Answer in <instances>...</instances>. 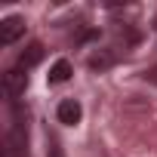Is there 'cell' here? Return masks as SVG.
I'll return each instance as SVG.
<instances>
[{
  "label": "cell",
  "mask_w": 157,
  "mask_h": 157,
  "mask_svg": "<svg viewBox=\"0 0 157 157\" xmlns=\"http://www.w3.org/2000/svg\"><path fill=\"white\" fill-rule=\"evenodd\" d=\"M25 86H28V74H25V68H10L6 74H3V93L10 96V99H16V96H22L25 93Z\"/></svg>",
  "instance_id": "cell-1"
},
{
  "label": "cell",
  "mask_w": 157,
  "mask_h": 157,
  "mask_svg": "<svg viewBox=\"0 0 157 157\" xmlns=\"http://www.w3.org/2000/svg\"><path fill=\"white\" fill-rule=\"evenodd\" d=\"M22 34H25V19L22 16H10V19L0 22V43H3V46L16 43Z\"/></svg>",
  "instance_id": "cell-2"
},
{
  "label": "cell",
  "mask_w": 157,
  "mask_h": 157,
  "mask_svg": "<svg viewBox=\"0 0 157 157\" xmlns=\"http://www.w3.org/2000/svg\"><path fill=\"white\" fill-rule=\"evenodd\" d=\"M56 117H59V123H65V126H74V123H80V117H83V108H80V102H77V99H65V102H59V108H56Z\"/></svg>",
  "instance_id": "cell-3"
},
{
  "label": "cell",
  "mask_w": 157,
  "mask_h": 157,
  "mask_svg": "<svg viewBox=\"0 0 157 157\" xmlns=\"http://www.w3.org/2000/svg\"><path fill=\"white\" fill-rule=\"evenodd\" d=\"M71 74H74L71 62H68V59H59V62H56V65L49 68V83H65Z\"/></svg>",
  "instance_id": "cell-4"
},
{
  "label": "cell",
  "mask_w": 157,
  "mask_h": 157,
  "mask_svg": "<svg viewBox=\"0 0 157 157\" xmlns=\"http://www.w3.org/2000/svg\"><path fill=\"white\" fill-rule=\"evenodd\" d=\"M40 59H43V46H40V43H31V46L19 56V68H25V71H28V68H34Z\"/></svg>",
  "instance_id": "cell-5"
},
{
  "label": "cell",
  "mask_w": 157,
  "mask_h": 157,
  "mask_svg": "<svg viewBox=\"0 0 157 157\" xmlns=\"http://www.w3.org/2000/svg\"><path fill=\"white\" fill-rule=\"evenodd\" d=\"M93 71H108L111 65H114V52H108V49H99V52H93L90 56V62H86Z\"/></svg>",
  "instance_id": "cell-6"
},
{
  "label": "cell",
  "mask_w": 157,
  "mask_h": 157,
  "mask_svg": "<svg viewBox=\"0 0 157 157\" xmlns=\"http://www.w3.org/2000/svg\"><path fill=\"white\" fill-rule=\"evenodd\" d=\"M49 154H52V157H62V151H59V142H56V139L49 142Z\"/></svg>",
  "instance_id": "cell-7"
}]
</instances>
